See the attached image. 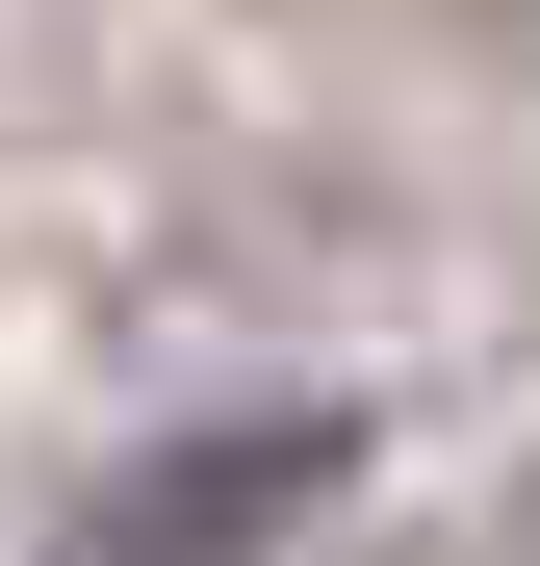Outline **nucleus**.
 I'll return each instance as SVG.
<instances>
[{
	"instance_id": "obj_1",
	"label": "nucleus",
	"mask_w": 540,
	"mask_h": 566,
	"mask_svg": "<svg viewBox=\"0 0 540 566\" xmlns=\"http://www.w3.org/2000/svg\"><path fill=\"white\" fill-rule=\"evenodd\" d=\"M335 412H232V438H180L155 490H104V541L77 566H232V541H284V515H335Z\"/></svg>"
}]
</instances>
